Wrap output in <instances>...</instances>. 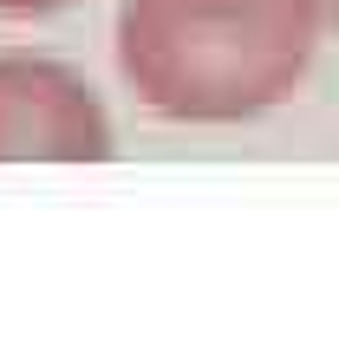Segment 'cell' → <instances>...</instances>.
<instances>
[{
	"label": "cell",
	"instance_id": "7a4b0ae2",
	"mask_svg": "<svg viewBox=\"0 0 339 352\" xmlns=\"http://www.w3.org/2000/svg\"><path fill=\"white\" fill-rule=\"evenodd\" d=\"M111 118L98 91L52 59H0V164H105Z\"/></svg>",
	"mask_w": 339,
	"mask_h": 352
},
{
	"label": "cell",
	"instance_id": "277c9868",
	"mask_svg": "<svg viewBox=\"0 0 339 352\" xmlns=\"http://www.w3.org/2000/svg\"><path fill=\"white\" fill-rule=\"evenodd\" d=\"M314 7H320V26H333V33H339V0H314Z\"/></svg>",
	"mask_w": 339,
	"mask_h": 352
},
{
	"label": "cell",
	"instance_id": "6da1fadb",
	"mask_svg": "<svg viewBox=\"0 0 339 352\" xmlns=\"http://www.w3.org/2000/svg\"><path fill=\"white\" fill-rule=\"evenodd\" d=\"M320 46L314 0H124L118 72L170 124H241L300 91Z\"/></svg>",
	"mask_w": 339,
	"mask_h": 352
},
{
	"label": "cell",
	"instance_id": "3957f363",
	"mask_svg": "<svg viewBox=\"0 0 339 352\" xmlns=\"http://www.w3.org/2000/svg\"><path fill=\"white\" fill-rule=\"evenodd\" d=\"M52 7H72V0H0V13H52Z\"/></svg>",
	"mask_w": 339,
	"mask_h": 352
}]
</instances>
